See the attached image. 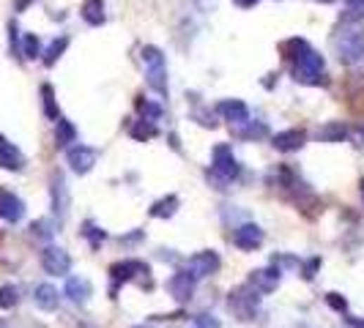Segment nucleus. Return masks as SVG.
Listing matches in <instances>:
<instances>
[{
    "instance_id": "obj_1",
    "label": "nucleus",
    "mask_w": 364,
    "mask_h": 328,
    "mask_svg": "<svg viewBox=\"0 0 364 328\" xmlns=\"http://www.w3.org/2000/svg\"><path fill=\"white\" fill-rule=\"evenodd\" d=\"M143 58V66H145V77H148V85L154 88L159 96H167V66H164V55L159 47L148 44L140 52Z\"/></svg>"
},
{
    "instance_id": "obj_2",
    "label": "nucleus",
    "mask_w": 364,
    "mask_h": 328,
    "mask_svg": "<svg viewBox=\"0 0 364 328\" xmlns=\"http://www.w3.org/2000/svg\"><path fill=\"white\" fill-rule=\"evenodd\" d=\"M293 79L301 85H329V79L323 77V55L310 47L293 63Z\"/></svg>"
},
{
    "instance_id": "obj_3",
    "label": "nucleus",
    "mask_w": 364,
    "mask_h": 328,
    "mask_svg": "<svg viewBox=\"0 0 364 328\" xmlns=\"http://www.w3.org/2000/svg\"><path fill=\"white\" fill-rule=\"evenodd\" d=\"M334 50H337L339 63L353 66L364 58V30L362 27H345L334 39Z\"/></svg>"
},
{
    "instance_id": "obj_4",
    "label": "nucleus",
    "mask_w": 364,
    "mask_h": 328,
    "mask_svg": "<svg viewBox=\"0 0 364 328\" xmlns=\"http://www.w3.org/2000/svg\"><path fill=\"white\" fill-rule=\"evenodd\" d=\"M228 306H230V312L238 320H252L255 312H258V293L252 287H238V290L230 293Z\"/></svg>"
},
{
    "instance_id": "obj_5",
    "label": "nucleus",
    "mask_w": 364,
    "mask_h": 328,
    "mask_svg": "<svg viewBox=\"0 0 364 328\" xmlns=\"http://www.w3.org/2000/svg\"><path fill=\"white\" fill-rule=\"evenodd\" d=\"M211 173H216V176L225 178V181H233V178L241 176V164H238V159L233 156L230 145H216L214 148V167H211Z\"/></svg>"
},
{
    "instance_id": "obj_6",
    "label": "nucleus",
    "mask_w": 364,
    "mask_h": 328,
    "mask_svg": "<svg viewBox=\"0 0 364 328\" xmlns=\"http://www.w3.org/2000/svg\"><path fill=\"white\" fill-rule=\"evenodd\" d=\"M219 265H222V260H219V254L214 252V249H206V252H197L189 257V263H186V274L195 279H203V277H211V274H216L219 271Z\"/></svg>"
},
{
    "instance_id": "obj_7",
    "label": "nucleus",
    "mask_w": 364,
    "mask_h": 328,
    "mask_svg": "<svg viewBox=\"0 0 364 328\" xmlns=\"http://www.w3.org/2000/svg\"><path fill=\"white\" fill-rule=\"evenodd\" d=\"M96 159H99V151L91 148V145H72V148L66 151V162H69V167H72L77 176H88V173L93 170Z\"/></svg>"
},
{
    "instance_id": "obj_8",
    "label": "nucleus",
    "mask_w": 364,
    "mask_h": 328,
    "mask_svg": "<svg viewBox=\"0 0 364 328\" xmlns=\"http://www.w3.org/2000/svg\"><path fill=\"white\" fill-rule=\"evenodd\" d=\"M41 268L50 277H66L69 268H72V257H69L66 249H60V247H47L41 252Z\"/></svg>"
},
{
    "instance_id": "obj_9",
    "label": "nucleus",
    "mask_w": 364,
    "mask_h": 328,
    "mask_svg": "<svg viewBox=\"0 0 364 328\" xmlns=\"http://www.w3.org/2000/svg\"><path fill=\"white\" fill-rule=\"evenodd\" d=\"M280 279H282V271L274 265V268H258L252 271L249 279H247V287H252L258 296H268L280 287Z\"/></svg>"
},
{
    "instance_id": "obj_10",
    "label": "nucleus",
    "mask_w": 364,
    "mask_h": 328,
    "mask_svg": "<svg viewBox=\"0 0 364 328\" xmlns=\"http://www.w3.org/2000/svg\"><path fill=\"white\" fill-rule=\"evenodd\" d=\"M137 274H148V265L140 263V260H124V263H115L110 265V279H112V293L118 290L121 282H131Z\"/></svg>"
},
{
    "instance_id": "obj_11",
    "label": "nucleus",
    "mask_w": 364,
    "mask_h": 328,
    "mask_svg": "<svg viewBox=\"0 0 364 328\" xmlns=\"http://www.w3.org/2000/svg\"><path fill=\"white\" fill-rule=\"evenodd\" d=\"M167 290H170V296H173L178 303L192 301V296H195V277H189L186 271H178V274L170 277Z\"/></svg>"
},
{
    "instance_id": "obj_12",
    "label": "nucleus",
    "mask_w": 364,
    "mask_h": 328,
    "mask_svg": "<svg viewBox=\"0 0 364 328\" xmlns=\"http://www.w3.org/2000/svg\"><path fill=\"white\" fill-rule=\"evenodd\" d=\"M304 143H307V134L301 129H285V131H280V134L271 137V145L282 153L299 151V148H304Z\"/></svg>"
},
{
    "instance_id": "obj_13",
    "label": "nucleus",
    "mask_w": 364,
    "mask_h": 328,
    "mask_svg": "<svg viewBox=\"0 0 364 328\" xmlns=\"http://www.w3.org/2000/svg\"><path fill=\"white\" fill-rule=\"evenodd\" d=\"M25 216V202L20 200L14 192L0 189V219L6 222H20Z\"/></svg>"
},
{
    "instance_id": "obj_14",
    "label": "nucleus",
    "mask_w": 364,
    "mask_h": 328,
    "mask_svg": "<svg viewBox=\"0 0 364 328\" xmlns=\"http://www.w3.org/2000/svg\"><path fill=\"white\" fill-rule=\"evenodd\" d=\"M233 244L244 252H255L260 244H263V230L258 225H241L233 232Z\"/></svg>"
},
{
    "instance_id": "obj_15",
    "label": "nucleus",
    "mask_w": 364,
    "mask_h": 328,
    "mask_svg": "<svg viewBox=\"0 0 364 328\" xmlns=\"http://www.w3.org/2000/svg\"><path fill=\"white\" fill-rule=\"evenodd\" d=\"M216 112H219L225 121H230V124H244V121H249V107H247V104H244L241 99L219 101Z\"/></svg>"
},
{
    "instance_id": "obj_16",
    "label": "nucleus",
    "mask_w": 364,
    "mask_h": 328,
    "mask_svg": "<svg viewBox=\"0 0 364 328\" xmlns=\"http://www.w3.org/2000/svg\"><path fill=\"white\" fill-rule=\"evenodd\" d=\"M22 164H25V156L20 153V148L11 145L6 137H0V167L17 173V170H22Z\"/></svg>"
},
{
    "instance_id": "obj_17",
    "label": "nucleus",
    "mask_w": 364,
    "mask_h": 328,
    "mask_svg": "<svg viewBox=\"0 0 364 328\" xmlns=\"http://www.w3.org/2000/svg\"><path fill=\"white\" fill-rule=\"evenodd\" d=\"M33 301L36 306L41 309V312H55L58 309V303H60V296H58V290L52 287V284H39L36 290H33Z\"/></svg>"
},
{
    "instance_id": "obj_18",
    "label": "nucleus",
    "mask_w": 364,
    "mask_h": 328,
    "mask_svg": "<svg viewBox=\"0 0 364 328\" xmlns=\"http://www.w3.org/2000/svg\"><path fill=\"white\" fill-rule=\"evenodd\" d=\"M66 296L74 303H85L91 296H93V284L85 277H72L66 282Z\"/></svg>"
},
{
    "instance_id": "obj_19",
    "label": "nucleus",
    "mask_w": 364,
    "mask_h": 328,
    "mask_svg": "<svg viewBox=\"0 0 364 328\" xmlns=\"http://www.w3.org/2000/svg\"><path fill=\"white\" fill-rule=\"evenodd\" d=\"M52 208H55V214H66V208H69V192H66V181H63V176L60 173H55L52 176Z\"/></svg>"
},
{
    "instance_id": "obj_20",
    "label": "nucleus",
    "mask_w": 364,
    "mask_h": 328,
    "mask_svg": "<svg viewBox=\"0 0 364 328\" xmlns=\"http://www.w3.org/2000/svg\"><path fill=\"white\" fill-rule=\"evenodd\" d=\"M348 137V126L342 121H329L323 126L315 131V140L318 143H342Z\"/></svg>"
},
{
    "instance_id": "obj_21",
    "label": "nucleus",
    "mask_w": 364,
    "mask_h": 328,
    "mask_svg": "<svg viewBox=\"0 0 364 328\" xmlns=\"http://www.w3.org/2000/svg\"><path fill=\"white\" fill-rule=\"evenodd\" d=\"M79 14H82V20H85L88 25H93V27L104 25V20H107V14H104V0H85L82 8H79Z\"/></svg>"
},
{
    "instance_id": "obj_22",
    "label": "nucleus",
    "mask_w": 364,
    "mask_h": 328,
    "mask_svg": "<svg viewBox=\"0 0 364 328\" xmlns=\"http://www.w3.org/2000/svg\"><path fill=\"white\" fill-rule=\"evenodd\" d=\"M74 140H77L74 124L66 121V118H58V121H55V143H58V148H69Z\"/></svg>"
},
{
    "instance_id": "obj_23",
    "label": "nucleus",
    "mask_w": 364,
    "mask_h": 328,
    "mask_svg": "<svg viewBox=\"0 0 364 328\" xmlns=\"http://www.w3.org/2000/svg\"><path fill=\"white\" fill-rule=\"evenodd\" d=\"M235 137H241V140H260V137H266L268 134V126L263 124V121H244V124H235Z\"/></svg>"
},
{
    "instance_id": "obj_24",
    "label": "nucleus",
    "mask_w": 364,
    "mask_h": 328,
    "mask_svg": "<svg viewBox=\"0 0 364 328\" xmlns=\"http://www.w3.org/2000/svg\"><path fill=\"white\" fill-rule=\"evenodd\" d=\"M178 211V197L176 195H170V197H162V200H156L154 205H151V216L154 219H170L173 214Z\"/></svg>"
},
{
    "instance_id": "obj_25",
    "label": "nucleus",
    "mask_w": 364,
    "mask_h": 328,
    "mask_svg": "<svg viewBox=\"0 0 364 328\" xmlns=\"http://www.w3.org/2000/svg\"><path fill=\"white\" fill-rule=\"evenodd\" d=\"M41 104H44V115L50 118V121H58L60 118V112H58V99H55V91H52V85H41Z\"/></svg>"
},
{
    "instance_id": "obj_26",
    "label": "nucleus",
    "mask_w": 364,
    "mask_h": 328,
    "mask_svg": "<svg viewBox=\"0 0 364 328\" xmlns=\"http://www.w3.org/2000/svg\"><path fill=\"white\" fill-rule=\"evenodd\" d=\"M66 47H69V39H66V36L55 39L50 47H47V52H41V55H44V58H41V60H44V66H55V63H58V58L66 52Z\"/></svg>"
},
{
    "instance_id": "obj_27",
    "label": "nucleus",
    "mask_w": 364,
    "mask_h": 328,
    "mask_svg": "<svg viewBox=\"0 0 364 328\" xmlns=\"http://www.w3.org/2000/svg\"><path fill=\"white\" fill-rule=\"evenodd\" d=\"M280 50H282V55H285V58H290V60L296 63V60H299V58H301L304 52L310 50V44H307L304 39H287L285 44L280 47Z\"/></svg>"
},
{
    "instance_id": "obj_28",
    "label": "nucleus",
    "mask_w": 364,
    "mask_h": 328,
    "mask_svg": "<svg viewBox=\"0 0 364 328\" xmlns=\"http://www.w3.org/2000/svg\"><path fill=\"white\" fill-rule=\"evenodd\" d=\"M41 55V39L36 33H25L22 36V58L27 60H36Z\"/></svg>"
},
{
    "instance_id": "obj_29",
    "label": "nucleus",
    "mask_w": 364,
    "mask_h": 328,
    "mask_svg": "<svg viewBox=\"0 0 364 328\" xmlns=\"http://www.w3.org/2000/svg\"><path fill=\"white\" fill-rule=\"evenodd\" d=\"M151 137H156V124L154 121H137V124L131 126V140L145 143V140H151Z\"/></svg>"
},
{
    "instance_id": "obj_30",
    "label": "nucleus",
    "mask_w": 364,
    "mask_h": 328,
    "mask_svg": "<svg viewBox=\"0 0 364 328\" xmlns=\"http://www.w3.org/2000/svg\"><path fill=\"white\" fill-rule=\"evenodd\" d=\"M134 107H137V112L143 115V121H159V118H162V107H159V104H154V101L143 99V96L137 99V104H134Z\"/></svg>"
},
{
    "instance_id": "obj_31",
    "label": "nucleus",
    "mask_w": 364,
    "mask_h": 328,
    "mask_svg": "<svg viewBox=\"0 0 364 328\" xmlns=\"http://www.w3.org/2000/svg\"><path fill=\"white\" fill-rule=\"evenodd\" d=\"M20 303V290L14 284H3L0 287V309H14Z\"/></svg>"
},
{
    "instance_id": "obj_32",
    "label": "nucleus",
    "mask_w": 364,
    "mask_h": 328,
    "mask_svg": "<svg viewBox=\"0 0 364 328\" xmlns=\"http://www.w3.org/2000/svg\"><path fill=\"white\" fill-rule=\"evenodd\" d=\"M30 230H33L36 238H52V232H55L50 219H36V222L30 225Z\"/></svg>"
},
{
    "instance_id": "obj_33",
    "label": "nucleus",
    "mask_w": 364,
    "mask_h": 328,
    "mask_svg": "<svg viewBox=\"0 0 364 328\" xmlns=\"http://www.w3.org/2000/svg\"><path fill=\"white\" fill-rule=\"evenodd\" d=\"M326 303H329L334 312H348V299L339 296V293H329V296H326Z\"/></svg>"
},
{
    "instance_id": "obj_34",
    "label": "nucleus",
    "mask_w": 364,
    "mask_h": 328,
    "mask_svg": "<svg viewBox=\"0 0 364 328\" xmlns=\"http://www.w3.org/2000/svg\"><path fill=\"white\" fill-rule=\"evenodd\" d=\"M82 232L91 238V247H99V244L104 241V230H96L93 225H91V222L85 225V230H82Z\"/></svg>"
},
{
    "instance_id": "obj_35",
    "label": "nucleus",
    "mask_w": 364,
    "mask_h": 328,
    "mask_svg": "<svg viewBox=\"0 0 364 328\" xmlns=\"http://www.w3.org/2000/svg\"><path fill=\"white\" fill-rule=\"evenodd\" d=\"M195 323H197V328H219L222 326L214 315H197V317H195Z\"/></svg>"
},
{
    "instance_id": "obj_36",
    "label": "nucleus",
    "mask_w": 364,
    "mask_h": 328,
    "mask_svg": "<svg viewBox=\"0 0 364 328\" xmlns=\"http://www.w3.org/2000/svg\"><path fill=\"white\" fill-rule=\"evenodd\" d=\"M195 118L200 121V126H206V129L216 126V121H214V112H208V110H197V112H195Z\"/></svg>"
},
{
    "instance_id": "obj_37",
    "label": "nucleus",
    "mask_w": 364,
    "mask_h": 328,
    "mask_svg": "<svg viewBox=\"0 0 364 328\" xmlns=\"http://www.w3.org/2000/svg\"><path fill=\"white\" fill-rule=\"evenodd\" d=\"M318 268H320V257H312L310 263L304 265V279H312V277H315V271H318Z\"/></svg>"
},
{
    "instance_id": "obj_38",
    "label": "nucleus",
    "mask_w": 364,
    "mask_h": 328,
    "mask_svg": "<svg viewBox=\"0 0 364 328\" xmlns=\"http://www.w3.org/2000/svg\"><path fill=\"white\" fill-rule=\"evenodd\" d=\"M143 235H145L143 230H134V232H129V235L121 238V244H137V241H143Z\"/></svg>"
},
{
    "instance_id": "obj_39",
    "label": "nucleus",
    "mask_w": 364,
    "mask_h": 328,
    "mask_svg": "<svg viewBox=\"0 0 364 328\" xmlns=\"http://www.w3.org/2000/svg\"><path fill=\"white\" fill-rule=\"evenodd\" d=\"M36 0H14V11H27Z\"/></svg>"
},
{
    "instance_id": "obj_40",
    "label": "nucleus",
    "mask_w": 364,
    "mask_h": 328,
    "mask_svg": "<svg viewBox=\"0 0 364 328\" xmlns=\"http://www.w3.org/2000/svg\"><path fill=\"white\" fill-rule=\"evenodd\" d=\"M233 3L238 6V8H252V6L258 3V0H233Z\"/></svg>"
},
{
    "instance_id": "obj_41",
    "label": "nucleus",
    "mask_w": 364,
    "mask_h": 328,
    "mask_svg": "<svg viewBox=\"0 0 364 328\" xmlns=\"http://www.w3.org/2000/svg\"><path fill=\"white\" fill-rule=\"evenodd\" d=\"M348 323H351V328H364L362 317H348Z\"/></svg>"
},
{
    "instance_id": "obj_42",
    "label": "nucleus",
    "mask_w": 364,
    "mask_h": 328,
    "mask_svg": "<svg viewBox=\"0 0 364 328\" xmlns=\"http://www.w3.org/2000/svg\"><path fill=\"white\" fill-rule=\"evenodd\" d=\"M351 8H364V0H345Z\"/></svg>"
},
{
    "instance_id": "obj_43",
    "label": "nucleus",
    "mask_w": 364,
    "mask_h": 328,
    "mask_svg": "<svg viewBox=\"0 0 364 328\" xmlns=\"http://www.w3.org/2000/svg\"><path fill=\"white\" fill-rule=\"evenodd\" d=\"M315 3H334V0H315Z\"/></svg>"
},
{
    "instance_id": "obj_44",
    "label": "nucleus",
    "mask_w": 364,
    "mask_h": 328,
    "mask_svg": "<svg viewBox=\"0 0 364 328\" xmlns=\"http://www.w3.org/2000/svg\"><path fill=\"white\" fill-rule=\"evenodd\" d=\"M359 186H362V197H364V181H362V183H359Z\"/></svg>"
},
{
    "instance_id": "obj_45",
    "label": "nucleus",
    "mask_w": 364,
    "mask_h": 328,
    "mask_svg": "<svg viewBox=\"0 0 364 328\" xmlns=\"http://www.w3.org/2000/svg\"><path fill=\"white\" fill-rule=\"evenodd\" d=\"M134 328H151V326H134Z\"/></svg>"
}]
</instances>
